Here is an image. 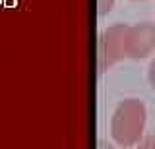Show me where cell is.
<instances>
[{
	"label": "cell",
	"mask_w": 155,
	"mask_h": 149,
	"mask_svg": "<svg viewBox=\"0 0 155 149\" xmlns=\"http://www.w3.org/2000/svg\"><path fill=\"white\" fill-rule=\"evenodd\" d=\"M147 79H149V85L155 89V58L151 60V64H149V70H147Z\"/></svg>",
	"instance_id": "cell-5"
},
{
	"label": "cell",
	"mask_w": 155,
	"mask_h": 149,
	"mask_svg": "<svg viewBox=\"0 0 155 149\" xmlns=\"http://www.w3.org/2000/svg\"><path fill=\"white\" fill-rule=\"evenodd\" d=\"M145 105L140 99H126L116 107L110 120V134L120 147H132L140 143L145 128Z\"/></svg>",
	"instance_id": "cell-1"
},
{
	"label": "cell",
	"mask_w": 155,
	"mask_h": 149,
	"mask_svg": "<svg viewBox=\"0 0 155 149\" xmlns=\"http://www.w3.org/2000/svg\"><path fill=\"white\" fill-rule=\"evenodd\" d=\"M103 149H113V147H110V145H103Z\"/></svg>",
	"instance_id": "cell-7"
},
{
	"label": "cell",
	"mask_w": 155,
	"mask_h": 149,
	"mask_svg": "<svg viewBox=\"0 0 155 149\" xmlns=\"http://www.w3.org/2000/svg\"><path fill=\"white\" fill-rule=\"evenodd\" d=\"M126 29L128 25H114L103 35V68L126 56Z\"/></svg>",
	"instance_id": "cell-3"
},
{
	"label": "cell",
	"mask_w": 155,
	"mask_h": 149,
	"mask_svg": "<svg viewBox=\"0 0 155 149\" xmlns=\"http://www.w3.org/2000/svg\"><path fill=\"white\" fill-rule=\"evenodd\" d=\"M155 49V25L153 23H138L126 29V56L128 58H145Z\"/></svg>",
	"instance_id": "cell-2"
},
{
	"label": "cell",
	"mask_w": 155,
	"mask_h": 149,
	"mask_svg": "<svg viewBox=\"0 0 155 149\" xmlns=\"http://www.w3.org/2000/svg\"><path fill=\"white\" fill-rule=\"evenodd\" d=\"M0 4H2V0H0Z\"/></svg>",
	"instance_id": "cell-8"
},
{
	"label": "cell",
	"mask_w": 155,
	"mask_h": 149,
	"mask_svg": "<svg viewBox=\"0 0 155 149\" xmlns=\"http://www.w3.org/2000/svg\"><path fill=\"white\" fill-rule=\"evenodd\" d=\"M138 149H155V136H147L140 141V147Z\"/></svg>",
	"instance_id": "cell-4"
},
{
	"label": "cell",
	"mask_w": 155,
	"mask_h": 149,
	"mask_svg": "<svg viewBox=\"0 0 155 149\" xmlns=\"http://www.w3.org/2000/svg\"><path fill=\"white\" fill-rule=\"evenodd\" d=\"M14 4H16V2H14V0H4V6H6V8H12Z\"/></svg>",
	"instance_id": "cell-6"
}]
</instances>
